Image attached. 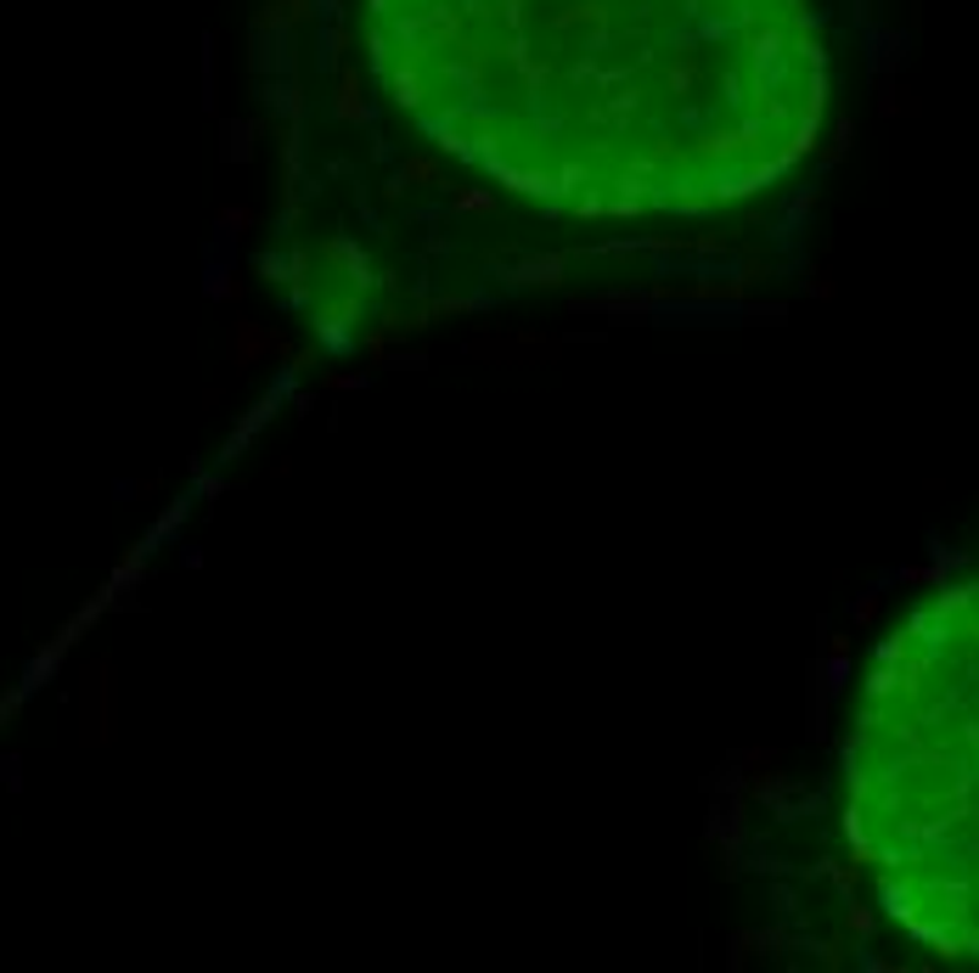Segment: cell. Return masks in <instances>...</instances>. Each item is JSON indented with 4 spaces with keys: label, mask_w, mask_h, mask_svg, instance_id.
<instances>
[{
    "label": "cell",
    "mask_w": 979,
    "mask_h": 973,
    "mask_svg": "<svg viewBox=\"0 0 979 973\" xmlns=\"http://www.w3.org/2000/svg\"><path fill=\"white\" fill-rule=\"evenodd\" d=\"M372 57L439 147L602 214L755 198L828 108L806 0H372Z\"/></svg>",
    "instance_id": "obj_1"
},
{
    "label": "cell",
    "mask_w": 979,
    "mask_h": 973,
    "mask_svg": "<svg viewBox=\"0 0 979 973\" xmlns=\"http://www.w3.org/2000/svg\"><path fill=\"white\" fill-rule=\"evenodd\" d=\"M845 833L889 917L979 962V580L878 648L845 743Z\"/></svg>",
    "instance_id": "obj_2"
}]
</instances>
